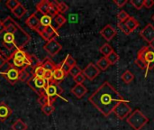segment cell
<instances>
[{"mask_svg": "<svg viewBox=\"0 0 154 130\" xmlns=\"http://www.w3.org/2000/svg\"><path fill=\"white\" fill-rule=\"evenodd\" d=\"M148 122L149 119L139 109H135L127 118V123L134 130H141Z\"/></svg>", "mask_w": 154, "mask_h": 130, "instance_id": "3957f363", "label": "cell"}, {"mask_svg": "<svg viewBox=\"0 0 154 130\" xmlns=\"http://www.w3.org/2000/svg\"><path fill=\"white\" fill-rule=\"evenodd\" d=\"M129 17H130V15L127 14V12H125L124 10L120 11L118 13V14H117V18H118L119 22H122V23H125L128 20Z\"/></svg>", "mask_w": 154, "mask_h": 130, "instance_id": "e575fe53", "label": "cell"}, {"mask_svg": "<svg viewBox=\"0 0 154 130\" xmlns=\"http://www.w3.org/2000/svg\"><path fill=\"white\" fill-rule=\"evenodd\" d=\"M97 66L98 67V69H99L100 71H106V70L110 66V64H109V62H108L106 57H103V58H100V59L97 61Z\"/></svg>", "mask_w": 154, "mask_h": 130, "instance_id": "d4e9b609", "label": "cell"}, {"mask_svg": "<svg viewBox=\"0 0 154 130\" xmlns=\"http://www.w3.org/2000/svg\"><path fill=\"white\" fill-rule=\"evenodd\" d=\"M55 3H56L59 14H64L69 10V5L66 3H64V2H57V1H55Z\"/></svg>", "mask_w": 154, "mask_h": 130, "instance_id": "f546056e", "label": "cell"}, {"mask_svg": "<svg viewBox=\"0 0 154 130\" xmlns=\"http://www.w3.org/2000/svg\"><path fill=\"white\" fill-rule=\"evenodd\" d=\"M121 79L123 80V81L126 84L131 83L134 80V75L133 74V72H131L129 70H126L121 76Z\"/></svg>", "mask_w": 154, "mask_h": 130, "instance_id": "7402d4cb", "label": "cell"}, {"mask_svg": "<svg viewBox=\"0 0 154 130\" xmlns=\"http://www.w3.org/2000/svg\"><path fill=\"white\" fill-rule=\"evenodd\" d=\"M38 102L43 106V105H46V104H50V105H53V103L55 101H53L52 100H51L50 98H48L47 96H45L44 94L42 95V96H39V99H38Z\"/></svg>", "mask_w": 154, "mask_h": 130, "instance_id": "4dcf8cb0", "label": "cell"}, {"mask_svg": "<svg viewBox=\"0 0 154 130\" xmlns=\"http://www.w3.org/2000/svg\"><path fill=\"white\" fill-rule=\"evenodd\" d=\"M7 69L5 71H2L0 72V74L5 78V80L12 85L15 84L17 81H19V73H20V70H18L17 68L12 66L11 64H9L7 62Z\"/></svg>", "mask_w": 154, "mask_h": 130, "instance_id": "8992f818", "label": "cell"}, {"mask_svg": "<svg viewBox=\"0 0 154 130\" xmlns=\"http://www.w3.org/2000/svg\"><path fill=\"white\" fill-rule=\"evenodd\" d=\"M127 0H114V3L118 6V7H124L127 4Z\"/></svg>", "mask_w": 154, "mask_h": 130, "instance_id": "7bdbcfd3", "label": "cell"}, {"mask_svg": "<svg viewBox=\"0 0 154 130\" xmlns=\"http://www.w3.org/2000/svg\"><path fill=\"white\" fill-rule=\"evenodd\" d=\"M140 35L150 44L154 42V26L152 24H148L141 32Z\"/></svg>", "mask_w": 154, "mask_h": 130, "instance_id": "8fae6325", "label": "cell"}, {"mask_svg": "<svg viewBox=\"0 0 154 130\" xmlns=\"http://www.w3.org/2000/svg\"><path fill=\"white\" fill-rule=\"evenodd\" d=\"M80 73H82V71L81 69L78 66V65H75L73 66L72 68H70L69 71V74H70L73 78L77 77L78 75H79Z\"/></svg>", "mask_w": 154, "mask_h": 130, "instance_id": "d590c367", "label": "cell"}, {"mask_svg": "<svg viewBox=\"0 0 154 130\" xmlns=\"http://www.w3.org/2000/svg\"><path fill=\"white\" fill-rule=\"evenodd\" d=\"M137 58L143 61L144 63L147 65V70H146V74L150 70H152L154 68V46L152 44H149L147 46L143 47L137 54Z\"/></svg>", "mask_w": 154, "mask_h": 130, "instance_id": "277c9868", "label": "cell"}, {"mask_svg": "<svg viewBox=\"0 0 154 130\" xmlns=\"http://www.w3.org/2000/svg\"><path fill=\"white\" fill-rule=\"evenodd\" d=\"M62 92H63L62 88L58 83L51 81V82H49L43 94L47 96L48 98H50L51 100H52L53 101H55L58 97H61Z\"/></svg>", "mask_w": 154, "mask_h": 130, "instance_id": "52a82bcc", "label": "cell"}, {"mask_svg": "<svg viewBox=\"0 0 154 130\" xmlns=\"http://www.w3.org/2000/svg\"><path fill=\"white\" fill-rule=\"evenodd\" d=\"M12 129L13 130H26L27 129V125L20 119H16L14 124L12 125Z\"/></svg>", "mask_w": 154, "mask_h": 130, "instance_id": "cb8c5ba5", "label": "cell"}, {"mask_svg": "<svg viewBox=\"0 0 154 130\" xmlns=\"http://www.w3.org/2000/svg\"><path fill=\"white\" fill-rule=\"evenodd\" d=\"M46 72V70L42 66V62H41L37 66H35L32 70V77H37V78H43L44 74Z\"/></svg>", "mask_w": 154, "mask_h": 130, "instance_id": "ac0fdd59", "label": "cell"}, {"mask_svg": "<svg viewBox=\"0 0 154 130\" xmlns=\"http://www.w3.org/2000/svg\"><path fill=\"white\" fill-rule=\"evenodd\" d=\"M26 8L22 5V4H20L12 13L14 14V15L15 16V17H17V18H21V17H23L24 14H25V13H26Z\"/></svg>", "mask_w": 154, "mask_h": 130, "instance_id": "603a6c76", "label": "cell"}, {"mask_svg": "<svg viewBox=\"0 0 154 130\" xmlns=\"http://www.w3.org/2000/svg\"><path fill=\"white\" fill-rule=\"evenodd\" d=\"M42 66L46 71H54L55 68L57 67V65L50 59H46L44 62H42Z\"/></svg>", "mask_w": 154, "mask_h": 130, "instance_id": "83f0119b", "label": "cell"}, {"mask_svg": "<svg viewBox=\"0 0 154 130\" xmlns=\"http://www.w3.org/2000/svg\"><path fill=\"white\" fill-rule=\"evenodd\" d=\"M99 52L104 55V57H107L112 52H114V50H113V48L108 43H105L103 46L100 47Z\"/></svg>", "mask_w": 154, "mask_h": 130, "instance_id": "484cf974", "label": "cell"}, {"mask_svg": "<svg viewBox=\"0 0 154 130\" xmlns=\"http://www.w3.org/2000/svg\"><path fill=\"white\" fill-rule=\"evenodd\" d=\"M68 75L67 72H65L60 67V65H57V67L55 68V70L53 71V78H52V82H55V83H60L61 82L64 78Z\"/></svg>", "mask_w": 154, "mask_h": 130, "instance_id": "5bb4252c", "label": "cell"}, {"mask_svg": "<svg viewBox=\"0 0 154 130\" xmlns=\"http://www.w3.org/2000/svg\"><path fill=\"white\" fill-rule=\"evenodd\" d=\"M100 34L107 42H110L116 35V30L111 24H106L103 29H101Z\"/></svg>", "mask_w": 154, "mask_h": 130, "instance_id": "7c38bea8", "label": "cell"}, {"mask_svg": "<svg viewBox=\"0 0 154 130\" xmlns=\"http://www.w3.org/2000/svg\"><path fill=\"white\" fill-rule=\"evenodd\" d=\"M5 27H4V22L0 20V33H2L4 31Z\"/></svg>", "mask_w": 154, "mask_h": 130, "instance_id": "7dc6e473", "label": "cell"}, {"mask_svg": "<svg viewBox=\"0 0 154 130\" xmlns=\"http://www.w3.org/2000/svg\"><path fill=\"white\" fill-rule=\"evenodd\" d=\"M6 63H7V60L0 54V69H2L4 66H5Z\"/></svg>", "mask_w": 154, "mask_h": 130, "instance_id": "f6af8a7d", "label": "cell"}, {"mask_svg": "<svg viewBox=\"0 0 154 130\" xmlns=\"http://www.w3.org/2000/svg\"><path fill=\"white\" fill-rule=\"evenodd\" d=\"M125 100L123 96L108 82H104L88 98V101L106 118H107L116 107Z\"/></svg>", "mask_w": 154, "mask_h": 130, "instance_id": "7a4b0ae2", "label": "cell"}, {"mask_svg": "<svg viewBox=\"0 0 154 130\" xmlns=\"http://www.w3.org/2000/svg\"><path fill=\"white\" fill-rule=\"evenodd\" d=\"M21 3L18 1V0H8V1H6L5 2V5H6V7L9 9V10H11L12 12L20 5Z\"/></svg>", "mask_w": 154, "mask_h": 130, "instance_id": "1f68e13d", "label": "cell"}, {"mask_svg": "<svg viewBox=\"0 0 154 130\" xmlns=\"http://www.w3.org/2000/svg\"><path fill=\"white\" fill-rule=\"evenodd\" d=\"M54 21H55L56 24L58 25V27H61V26L64 25V24H66V22H67L66 18H65L62 14H58L54 17Z\"/></svg>", "mask_w": 154, "mask_h": 130, "instance_id": "d6a6232c", "label": "cell"}, {"mask_svg": "<svg viewBox=\"0 0 154 130\" xmlns=\"http://www.w3.org/2000/svg\"><path fill=\"white\" fill-rule=\"evenodd\" d=\"M25 24L32 30H36L40 26V19L36 16V14L33 13L25 21Z\"/></svg>", "mask_w": 154, "mask_h": 130, "instance_id": "e0dca14e", "label": "cell"}, {"mask_svg": "<svg viewBox=\"0 0 154 130\" xmlns=\"http://www.w3.org/2000/svg\"><path fill=\"white\" fill-rule=\"evenodd\" d=\"M44 29H45V28H44L43 26H42V25L40 24V26H39V27H38V28H37V29H36L35 31H36V32H37V33H38L39 34H40L41 33H42V32L44 31Z\"/></svg>", "mask_w": 154, "mask_h": 130, "instance_id": "bcb514c9", "label": "cell"}, {"mask_svg": "<svg viewBox=\"0 0 154 130\" xmlns=\"http://www.w3.org/2000/svg\"><path fill=\"white\" fill-rule=\"evenodd\" d=\"M45 32H46L47 33H49V34H50L52 38H54V39H55L56 36L59 35V33H58L57 29H55L52 25H51V26H49V27H46V28H45Z\"/></svg>", "mask_w": 154, "mask_h": 130, "instance_id": "74e56055", "label": "cell"}, {"mask_svg": "<svg viewBox=\"0 0 154 130\" xmlns=\"http://www.w3.org/2000/svg\"><path fill=\"white\" fill-rule=\"evenodd\" d=\"M30 73H31V71L28 70V68L20 70V73H19V81L27 82V81L32 78Z\"/></svg>", "mask_w": 154, "mask_h": 130, "instance_id": "d6986e66", "label": "cell"}, {"mask_svg": "<svg viewBox=\"0 0 154 130\" xmlns=\"http://www.w3.org/2000/svg\"><path fill=\"white\" fill-rule=\"evenodd\" d=\"M153 5V0H144V7H146V8H152Z\"/></svg>", "mask_w": 154, "mask_h": 130, "instance_id": "ee69618b", "label": "cell"}, {"mask_svg": "<svg viewBox=\"0 0 154 130\" xmlns=\"http://www.w3.org/2000/svg\"><path fill=\"white\" fill-rule=\"evenodd\" d=\"M152 21H154V14L152 16Z\"/></svg>", "mask_w": 154, "mask_h": 130, "instance_id": "c3c4849f", "label": "cell"}, {"mask_svg": "<svg viewBox=\"0 0 154 130\" xmlns=\"http://www.w3.org/2000/svg\"><path fill=\"white\" fill-rule=\"evenodd\" d=\"M128 100H125V101H122L120 102L116 107V109H114V113L116 114V116L123 120L125 119L127 116H129L131 113H132V109L131 107L128 105Z\"/></svg>", "mask_w": 154, "mask_h": 130, "instance_id": "ba28073f", "label": "cell"}, {"mask_svg": "<svg viewBox=\"0 0 154 130\" xmlns=\"http://www.w3.org/2000/svg\"><path fill=\"white\" fill-rule=\"evenodd\" d=\"M117 26H118V28H119V29H120L124 33H125L126 35H128V34H130V33H131V32H130V30L128 29V27L126 26L125 23L118 22V23H117Z\"/></svg>", "mask_w": 154, "mask_h": 130, "instance_id": "f35d334b", "label": "cell"}, {"mask_svg": "<svg viewBox=\"0 0 154 130\" xmlns=\"http://www.w3.org/2000/svg\"><path fill=\"white\" fill-rule=\"evenodd\" d=\"M51 4V2L49 0H42L39 3H37L35 6H36V9L38 12H40L42 15H45V14H48V13H49Z\"/></svg>", "mask_w": 154, "mask_h": 130, "instance_id": "2e32d148", "label": "cell"}, {"mask_svg": "<svg viewBox=\"0 0 154 130\" xmlns=\"http://www.w3.org/2000/svg\"><path fill=\"white\" fill-rule=\"evenodd\" d=\"M106 59H107V61H108V62H109L110 65H114V64H116V63L119 61L120 57H119V55L114 51V52H112L106 57Z\"/></svg>", "mask_w": 154, "mask_h": 130, "instance_id": "4316f807", "label": "cell"}, {"mask_svg": "<svg viewBox=\"0 0 154 130\" xmlns=\"http://www.w3.org/2000/svg\"><path fill=\"white\" fill-rule=\"evenodd\" d=\"M131 5H134V7H135L137 10L142 9L143 7H144V0H131L130 1Z\"/></svg>", "mask_w": 154, "mask_h": 130, "instance_id": "8d00e7d4", "label": "cell"}, {"mask_svg": "<svg viewBox=\"0 0 154 130\" xmlns=\"http://www.w3.org/2000/svg\"><path fill=\"white\" fill-rule=\"evenodd\" d=\"M44 51H46L51 56H55L57 53L60 52V51H61L62 49V45L57 42L55 39H52L49 42H47L44 46H43Z\"/></svg>", "mask_w": 154, "mask_h": 130, "instance_id": "9c48e42d", "label": "cell"}, {"mask_svg": "<svg viewBox=\"0 0 154 130\" xmlns=\"http://www.w3.org/2000/svg\"><path fill=\"white\" fill-rule=\"evenodd\" d=\"M55 110V108L53 105H50V104H46L42 106V111L44 115L46 116H50L53 113V111Z\"/></svg>", "mask_w": 154, "mask_h": 130, "instance_id": "f1b7e54d", "label": "cell"}, {"mask_svg": "<svg viewBox=\"0 0 154 130\" xmlns=\"http://www.w3.org/2000/svg\"><path fill=\"white\" fill-rule=\"evenodd\" d=\"M135 64H136L140 69L147 70V65L144 63V62H143V61H142V60H140V59H138V58H136V59H135Z\"/></svg>", "mask_w": 154, "mask_h": 130, "instance_id": "60d3db41", "label": "cell"}, {"mask_svg": "<svg viewBox=\"0 0 154 130\" xmlns=\"http://www.w3.org/2000/svg\"><path fill=\"white\" fill-rule=\"evenodd\" d=\"M125 24H126V26L128 27V29L130 30V32L132 33V32H134V31L139 26V22H138L134 17L130 16V17L128 18V20L125 22Z\"/></svg>", "mask_w": 154, "mask_h": 130, "instance_id": "ffe728a7", "label": "cell"}, {"mask_svg": "<svg viewBox=\"0 0 154 130\" xmlns=\"http://www.w3.org/2000/svg\"><path fill=\"white\" fill-rule=\"evenodd\" d=\"M12 113H13V110L8 105H6L5 102L0 103V121L2 122L5 121L7 119L10 118Z\"/></svg>", "mask_w": 154, "mask_h": 130, "instance_id": "4fadbf2b", "label": "cell"}, {"mask_svg": "<svg viewBox=\"0 0 154 130\" xmlns=\"http://www.w3.org/2000/svg\"><path fill=\"white\" fill-rule=\"evenodd\" d=\"M69 68H72L73 66L77 65V62H76V60L70 55V54H68L65 58V60L63 61Z\"/></svg>", "mask_w": 154, "mask_h": 130, "instance_id": "836d02e7", "label": "cell"}, {"mask_svg": "<svg viewBox=\"0 0 154 130\" xmlns=\"http://www.w3.org/2000/svg\"><path fill=\"white\" fill-rule=\"evenodd\" d=\"M28 86L39 96L43 95L44 90L46 87L48 86L49 82L44 78H37V77H32L27 81Z\"/></svg>", "mask_w": 154, "mask_h": 130, "instance_id": "5b68a950", "label": "cell"}, {"mask_svg": "<svg viewBox=\"0 0 154 130\" xmlns=\"http://www.w3.org/2000/svg\"><path fill=\"white\" fill-rule=\"evenodd\" d=\"M82 73L84 74V76L87 79H88L89 81H93V80H95L100 74V70L98 69V67L96 64L90 62L82 71Z\"/></svg>", "mask_w": 154, "mask_h": 130, "instance_id": "30bf717a", "label": "cell"}, {"mask_svg": "<svg viewBox=\"0 0 154 130\" xmlns=\"http://www.w3.org/2000/svg\"><path fill=\"white\" fill-rule=\"evenodd\" d=\"M88 92V89L83 84H76L71 89V93L78 99L83 98Z\"/></svg>", "mask_w": 154, "mask_h": 130, "instance_id": "9a60e30c", "label": "cell"}, {"mask_svg": "<svg viewBox=\"0 0 154 130\" xmlns=\"http://www.w3.org/2000/svg\"><path fill=\"white\" fill-rule=\"evenodd\" d=\"M74 79V81L77 83V84H83V82L86 81V77L84 76L83 73H80L79 75H78L77 77L73 78Z\"/></svg>", "mask_w": 154, "mask_h": 130, "instance_id": "ab89813d", "label": "cell"}, {"mask_svg": "<svg viewBox=\"0 0 154 130\" xmlns=\"http://www.w3.org/2000/svg\"><path fill=\"white\" fill-rule=\"evenodd\" d=\"M52 19H53V18H52L51 16L48 15V14L42 15V17L40 18V24H41L42 26H43L44 28L49 27V26L52 25V24H51Z\"/></svg>", "mask_w": 154, "mask_h": 130, "instance_id": "44dd1931", "label": "cell"}, {"mask_svg": "<svg viewBox=\"0 0 154 130\" xmlns=\"http://www.w3.org/2000/svg\"><path fill=\"white\" fill-rule=\"evenodd\" d=\"M3 22L5 29L0 33V54L7 60L14 51L23 49L31 41V36L11 16Z\"/></svg>", "mask_w": 154, "mask_h": 130, "instance_id": "6da1fadb", "label": "cell"}, {"mask_svg": "<svg viewBox=\"0 0 154 130\" xmlns=\"http://www.w3.org/2000/svg\"><path fill=\"white\" fill-rule=\"evenodd\" d=\"M48 82L52 81V78H53V71H46L44 77H43Z\"/></svg>", "mask_w": 154, "mask_h": 130, "instance_id": "b9f144b4", "label": "cell"}]
</instances>
